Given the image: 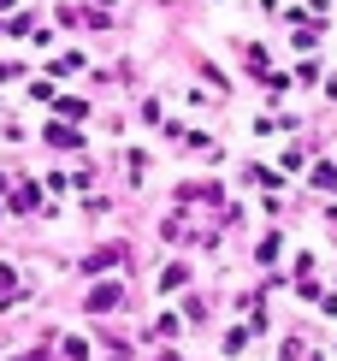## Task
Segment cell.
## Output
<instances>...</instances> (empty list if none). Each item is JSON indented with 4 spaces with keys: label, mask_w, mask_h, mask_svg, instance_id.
I'll list each match as a JSON object with an SVG mask.
<instances>
[{
    "label": "cell",
    "mask_w": 337,
    "mask_h": 361,
    "mask_svg": "<svg viewBox=\"0 0 337 361\" xmlns=\"http://www.w3.org/2000/svg\"><path fill=\"white\" fill-rule=\"evenodd\" d=\"M89 308H95V314H106V308H118V284H101V290L89 296Z\"/></svg>",
    "instance_id": "1"
},
{
    "label": "cell",
    "mask_w": 337,
    "mask_h": 361,
    "mask_svg": "<svg viewBox=\"0 0 337 361\" xmlns=\"http://www.w3.org/2000/svg\"><path fill=\"white\" fill-rule=\"evenodd\" d=\"M48 142H54V148H78V130H66V125H48Z\"/></svg>",
    "instance_id": "2"
}]
</instances>
